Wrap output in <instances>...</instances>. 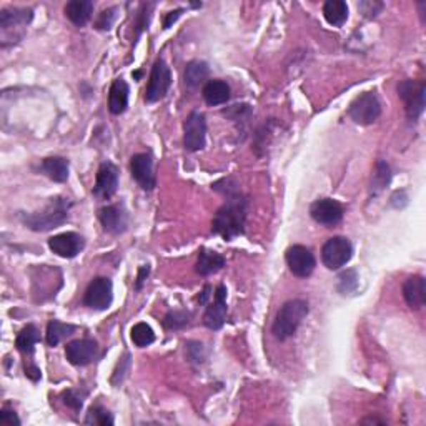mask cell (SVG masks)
I'll return each mask as SVG.
<instances>
[{"label": "cell", "mask_w": 426, "mask_h": 426, "mask_svg": "<svg viewBox=\"0 0 426 426\" xmlns=\"http://www.w3.org/2000/svg\"><path fill=\"white\" fill-rule=\"evenodd\" d=\"M97 353H98L97 342L90 338L74 340V342L67 343L65 347L67 360L75 366L90 365L95 358H97Z\"/></svg>", "instance_id": "obj_15"}, {"label": "cell", "mask_w": 426, "mask_h": 426, "mask_svg": "<svg viewBox=\"0 0 426 426\" xmlns=\"http://www.w3.org/2000/svg\"><path fill=\"white\" fill-rule=\"evenodd\" d=\"M130 172H132L134 180L143 190L155 188V174H153V158L150 153H137L130 158Z\"/></svg>", "instance_id": "obj_14"}, {"label": "cell", "mask_w": 426, "mask_h": 426, "mask_svg": "<svg viewBox=\"0 0 426 426\" xmlns=\"http://www.w3.org/2000/svg\"><path fill=\"white\" fill-rule=\"evenodd\" d=\"M182 13H183V8H176V11L167 13L165 19H163V29H170L172 24H175V22L180 19Z\"/></svg>", "instance_id": "obj_36"}, {"label": "cell", "mask_w": 426, "mask_h": 426, "mask_svg": "<svg viewBox=\"0 0 426 426\" xmlns=\"http://www.w3.org/2000/svg\"><path fill=\"white\" fill-rule=\"evenodd\" d=\"M285 260H287V265L290 271L298 278H306L314 273L315 270V257L311 253L310 248L303 247V245H293L287 250V255H285Z\"/></svg>", "instance_id": "obj_11"}, {"label": "cell", "mask_w": 426, "mask_h": 426, "mask_svg": "<svg viewBox=\"0 0 426 426\" xmlns=\"http://www.w3.org/2000/svg\"><path fill=\"white\" fill-rule=\"evenodd\" d=\"M101 221L103 230L112 235L124 233L129 226V213L124 208V205H107L101 210Z\"/></svg>", "instance_id": "obj_18"}, {"label": "cell", "mask_w": 426, "mask_h": 426, "mask_svg": "<svg viewBox=\"0 0 426 426\" xmlns=\"http://www.w3.org/2000/svg\"><path fill=\"white\" fill-rule=\"evenodd\" d=\"M85 240L82 235L74 232H65L53 235L49 240V248L62 258H75L79 253L84 250Z\"/></svg>", "instance_id": "obj_16"}, {"label": "cell", "mask_w": 426, "mask_h": 426, "mask_svg": "<svg viewBox=\"0 0 426 426\" xmlns=\"http://www.w3.org/2000/svg\"><path fill=\"white\" fill-rule=\"evenodd\" d=\"M130 338H132L135 347L145 348V347L152 345V343L155 342V333H153L150 325L140 321V323L134 325L132 332H130Z\"/></svg>", "instance_id": "obj_29"}, {"label": "cell", "mask_w": 426, "mask_h": 426, "mask_svg": "<svg viewBox=\"0 0 426 426\" xmlns=\"http://www.w3.org/2000/svg\"><path fill=\"white\" fill-rule=\"evenodd\" d=\"M63 403H65L67 406H70L72 410L79 411L82 410V406H84V398L77 392H74V389H69V392L63 393Z\"/></svg>", "instance_id": "obj_34"}, {"label": "cell", "mask_w": 426, "mask_h": 426, "mask_svg": "<svg viewBox=\"0 0 426 426\" xmlns=\"http://www.w3.org/2000/svg\"><path fill=\"white\" fill-rule=\"evenodd\" d=\"M207 120L202 112L193 110L183 124V145L188 152H198L205 147Z\"/></svg>", "instance_id": "obj_9"}, {"label": "cell", "mask_w": 426, "mask_h": 426, "mask_svg": "<svg viewBox=\"0 0 426 426\" xmlns=\"http://www.w3.org/2000/svg\"><path fill=\"white\" fill-rule=\"evenodd\" d=\"M93 2L90 0H72L65 6V15L77 27H85L92 19Z\"/></svg>", "instance_id": "obj_21"}, {"label": "cell", "mask_w": 426, "mask_h": 426, "mask_svg": "<svg viewBox=\"0 0 426 426\" xmlns=\"http://www.w3.org/2000/svg\"><path fill=\"white\" fill-rule=\"evenodd\" d=\"M389 180H392V172H389L388 163L385 162L376 163L373 179H371V190H373L375 193L382 192V190L389 183Z\"/></svg>", "instance_id": "obj_31"}, {"label": "cell", "mask_w": 426, "mask_h": 426, "mask_svg": "<svg viewBox=\"0 0 426 426\" xmlns=\"http://www.w3.org/2000/svg\"><path fill=\"white\" fill-rule=\"evenodd\" d=\"M226 311H228V308H226V288L225 285H219L215 290L213 303L203 315V323L210 330H220L226 321Z\"/></svg>", "instance_id": "obj_17"}, {"label": "cell", "mask_w": 426, "mask_h": 426, "mask_svg": "<svg viewBox=\"0 0 426 426\" xmlns=\"http://www.w3.org/2000/svg\"><path fill=\"white\" fill-rule=\"evenodd\" d=\"M148 271H150L148 266H142V269H140V273H138V278H137V288L142 287L143 278H145V276H148Z\"/></svg>", "instance_id": "obj_38"}, {"label": "cell", "mask_w": 426, "mask_h": 426, "mask_svg": "<svg viewBox=\"0 0 426 426\" xmlns=\"http://www.w3.org/2000/svg\"><path fill=\"white\" fill-rule=\"evenodd\" d=\"M113 300V285L107 276H97L90 282L84 295V305L92 310H107Z\"/></svg>", "instance_id": "obj_10"}, {"label": "cell", "mask_w": 426, "mask_h": 426, "mask_svg": "<svg viewBox=\"0 0 426 426\" xmlns=\"http://www.w3.org/2000/svg\"><path fill=\"white\" fill-rule=\"evenodd\" d=\"M202 93L208 105H221L230 101V85L224 80H208Z\"/></svg>", "instance_id": "obj_24"}, {"label": "cell", "mask_w": 426, "mask_h": 426, "mask_svg": "<svg viewBox=\"0 0 426 426\" xmlns=\"http://www.w3.org/2000/svg\"><path fill=\"white\" fill-rule=\"evenodd\" d=\"M348 115L358 125H371L382 115V103L373 92H365L351 102Z\"/></svg>", "instance_id": "obj_6"}, {"label": "cell", "mask_w": 426, "mask_h": 426, "mask_svg": "<svg viewBox=\"0 0 426 426\" xmlns=\"http://www.w3.org/2000/svg\"><path fill=\"white\" fill-rule=\"evenodd\" d=\"M403 297H405L406 305L411 310H421L426 302L425 293V278L421 275H413L403 285Z\"/></svg>", "instance_id": "obj_19"}, {"label": "cell", "mask_w": 426, "mask_h": 426, "mask_svg": "<svg viewBox=\"0 0 426 426\" xmlns=\"http://www.w3.org/2000/svg\"><path fill=\"white\" fill-rule=\"evenodd\" d=\"M85 425H93V426H112L113 425V416L107 408L101 405H95L89 410L87 418H85Z\"/></svg>", "instance_id": "obj_30"}, {"label": "cell", "mask_w": 426, "mask_h": 426, "mask_svg": "<svg viewBox=\"0 0 426 426\" xmlns=\"http://www.w3.org/2000/svg\"><path fill=\"white\" fill-rule=\"evenodd\" d=\"M208 74H210V69H208L207 62L193 60L190 62L187 69H185L183 82L188 89H197L208 79Z\"/></svg>", "instance_id": "obj_25"}, {"label": "cell", "mask_w": 426, "mask_h": 426, "mask_svg": "<svg viewBox=\"0 0 426 426\" xmlns=\"http://www.w3.org/2000/svg\"><path fill=\"white\" fill-rule=\"evenodd\" d=\"M115 12H117L115 7L103 11L101 13V17H98V19H97V22H95L97 29H101V30H108V29H110L112 24H113V19H115Z\"/></svg>", "instance_id": "obj_33"}, {"label": "cell", "mask_w": 426, "mask_h": 426, "mask_svg": "<svg viewBox=\"0 0 426 426\" xmlns=\"http://www.w3.org/2000/svg\"><path fill=\"white\" fill-rule=\"evenodd\" d=\"M25 375L29 376L32 382H39L40 380V370L34 363L25 365Z\"/></svg>", "instance_id": "obj_37"}, {"label": "cell", "mask_w": 426, "mask_h": 426, "mask_svg": "<svg viewBox=\"0 0 426 426\" xmlns=\"http://www.w3.org/2000/svg\"><path fill=\"white\" fill-rule=\"evenodd\" d=\"M190 318H192V315L188 311H170L163 320V325L170 330H180L190 323Z\"/></svg>", "instance_id": "obj_32"}, {"label": "cell", "mask_w": 426, "mask_h": 426, "mask_svg": "<svg viewBox=\"0 0 426 426\" xmlns=\"http://www.w3.org/2000/svg\"><path fill=\"white\" fill-rule=\"evenodd\" d=\"M119 187V170L112 162H103L95 179L93 195L98 200H108Z\"/></svg>", "instance_id": "obj_13"}, {"label": "cell", "mask_w": 426, "mask_h": 426, "mask_svg": "<svg viewBox=\"0 0 426 426\" xmlns=\"http://www.w3.org/2000/svg\"><path fill=\"white\" fill-rule=\"evenodd\" d=\"M343 210L342 203H338L333 198H320L314 205L310 207V215L316 224L325 226H335L343 220Z\"/></svg>", "instance_id": "obj_12"}, {"label": "cell", "mask_w": 426, "mask_h": 426, "mask_svg": "<svg viewBox=\"0 0 426 426\" xmlns=\"http://www.w3.org/2000/svg\"><path fill=\"white\" fill-rule=\"evenodd\" d=\"M172 85V72L170 67L167 65V62L163 58L153 63L150 79H148L147 89H145V102L147 103H155L162 101L169 92Z\"/></svg>", "instance_id": "obj_8"}, {"label": "cell", "mask_w": 426, "mask_h": 426, "mask_svg": "<svg viewBox=\"0 0 426 426\" xmlns=\"http://www.w3.org/2000/svg\"><path fill=\"white\" fill-rule=\"evenodd\" d=\"M224 266H225V258L221 257L220 253L207 250V248H202V250L198 252V260L197 265H195L197 273H200L202 276H208L212 273H217V271L224 269Z\"/></svg>", "instance_id": "obj_22"}, {"label": "cell", "mask_w": 426, "mask_h": 426, "mask_svg": "<svg viewBox=\"0 0 426 426\" xmlns=\"http://www.w3.org/2000/svg\"><path fill=\"white\" fill-rule=\"evenodd\" d=\"M34 19L32 8H4L0 13V44L6 49L24 39L27 27Z\"/></svg>", "instance_id": "obj_3"}, {"label": "cell", "mask_w": 426, "mask_h": 426, "mask_svg": "<svg viewBox=\"0 0 426 426\" xmlns=\"http://www.w3.org/2000/svg\"><path fill=\"white\" fill-rule=\"evenodd\" d=\"M75 330H77V326H74V325H67V323H62V321H58V320H52L51 323L47 325L49 347H57L63 338L74 335Z\"/></svg>", "instance_id": "obj_28"}, {"label": "cell", "mask_w": 426, "mask_h": 426, "mask_svg": "<svg viewBox=\"0 0 426 426\" xmlns=\"http://www.w3.org/2000/svg\"><path fill=\"white\" fill-rule=\"evenodd\" d=\"M40 342V332L35 325H27L20 330V333L15 338L17 350L24 353V355H32L35 350V345Z\"/></svg>", "instance_id": "obj_27"}, {"label": "cell", "mask_w": 426, "mask_h": 426, "mask_svg": "<svg viewBox=\"0 0 426 426\" xmlns=\"http://www.w3.org/2000/svg\"><path fill=\"white\" fill-rule=\"evenodd\" d=\"M308 311H310V308H308V303L305 300H298L297 298V300H290L285 303L280 308L278 314H276L273 328H271L275 338L280 340V342L292 338L297 333L302 321L306 318Z\"/></svg>", "instance_id": "obj_4"}, {"label": "cell", "mask_w": 426, "mask_h": 426, "mask_svg": "<svg viewBox=\"0 0 426 426\" xmlns=\"http://www.w3.org/2000/svg\"><path fill=\"white\" fill-rule=\"evenodd\" d=\"M353 257V247L350 240L345 237H333L326 240L321 248V260L328 270H340L345 266Z\"/></svg>", "instance_id": "obj_7"}, {"label": "cell", "mask_w": 426, "mask_h": 426, "mask_svg": "<svg viewBox=\"0 0 426 426\" xmlns=\"http://www.w3.org/2000/svg\"><path fill=\"white\" fill-rule=\"evenodd\" d=\"M426 85L423 80H403L398 85V97L405 103L406 115L410 120H418L425 110Z\"/></svg>", "instance_id": "obj_5"}, {"label": "cell", "mask_w": 426, "mask_h": 426, "mask_svg": "<svg viewBox=\"0 0 426 426\" xmlns=\"http://www.w3.org/2000/svg\"><path fill=\"white\" fill-rule=\"evenodd\" d=\"M245 220H247V200H243L238 193H228V200L213 217L212 232L230 242L245 232Z\"/></svg>", "instance_id": "obj_1"}, {"label": "cell", "mask_w": 426, "mask_h": 426, "mask_svg": "<svg viewBox=\"0 0 426 426\" xmlns=\"http://www.w3.org/2000/svg\"><path fill=\"white\" fill-rule=\"evenodd\" d=\"M363 423H383V421H378V420L371 418V420H363Z\"/></svg>", "instance_id": "obj_39"}, {"label": "cell", "mask_w": 426, "mask_h": 426, "mask_svg": "<svg viewBox=\"0 0 426 426\" xmlns=\"http://www.w3.org/2000/svg\"><path fill=\"white\" fill-rule=\"evenodd\" d=\"M325 20L333 27H342L348 20V6L343 0H328L323 6Z\"/></svg>", "instance_id": "obj_26"}, {"label": "cell", "mask_w": 426, "mask_h": 426, "mask_svg": "<svg viewBox=\"0 0 426 426\" xmlns=\"http://www.w3.org/2000/svg\"><path fill=\"white\" fill-rule=\"evenodd\" d=\"M70 202L69 198L56 197L45 205L40 212L25 213L22 215V221L34 232H49L57 228L69 220Z\"/></svg>", "instance_id": "obj_2"}, {"label": "cell", "mask_w": 426, "mask_h": 426, "mask_svg": "<svg viewBox=\"0 0 426 426\" xmlns=\"http://www.w3.org/2000/svg\"><path fill=\"white\" fill-rule=\"evenodd\" d=\"M40 170L57 183H63L69 180V160L63 157L45 158L42 165H40Z\"/></svg>", "instance_id": "obj_23"}, {"label": "cell", "mask_w": 426, "mask_h": 426, "mask_svg": "<svg viewBox=\"0 0 426 426\" xmlns=\"http://www.w3.org/2000/svg\"><path fill=\"white\" fill-rule=\"evenodd\" d=\"M129 85L124 79H115L113 80L110 92H108V110L113 115H120L127 110L129 107Z\"/></svg>", "instance_id": "obj_20"}, {"label": "cell", "mask_w": 426, "mask_h": 426, "mask_svg": "<svg viewBox=\"0 0 426 426\" xmlns=\"http://www.w3.org/2000/svg\"><path fill=\"white\" fill-rule=\"evenodd\" d=\"M0 425L2 426H13V425H20L19 416L15 415V411L11 410V408L4 406L0 410Z\"/></svg>", "instance_id": "obj_35"}]
</instances>
